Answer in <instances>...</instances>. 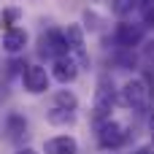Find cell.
<instances>
[{"instance_id": "obj_1", "label": "cell", "mask_w": 154, "mask_h": 154, "mask_svg": "<svg viewBox=\"0 0 154 154\" xmlns=\"http://www.w3.org/2000/svg\"><path fill=\"white\" fill-rule=\"evenodd\" d=\"M127 138H130V130H127L125 125L114 122V119H106V122L97 125V143H100V149H106V152H114V149L125 146Z\"/></svg>"}, {"instance_id": "obj_2", "label": "cell", "mask_w": 154, "mask_h": 154, "mask_svg": "<svg viewBox=\"0 0 154 154\" xmlns=\"http://www.w3.org/2000/svg\"><path fill=\"white\" fill-rule=\"evenodd\" d=\"M114 103H116L114 84H111L108 76H103V79L97 81V89H95V114H92V119H95L97 125L106 122V119H111V108H114Z\"/></svg>"}, {"instance_id": "obj_3", "label": "cell", "mask_w": 154, "mask_h": 154, "mask_svg": "<svg viewBox=\"0 0 154 154\" xmlns=\"http://www.w3.org/2000/svg\"><path fill=\"white\" fill-rule=\"evenodd\" d=\"M149 92H152V89L146 87V81H143V79H133V81H127V84L122 87L119 103H122V106H127V108H135V111H141V108H146Z\"/></svg>"}, {"instance_id": "obj_4", "label": "cell", "mask_w": 154, "mask_h": 154, "mask_svg": "<svg viewBox=\"0 0 154 154\" xmlns=\"http://www.w3.org/2000/svg\"><path fill=\"white\" fill-rule=\"evenodd\" d=\"M22 81H24V89L30 95H41V92L49 89V73L41 65H27L24 73H22Z\"/></svg>"}, {"instance_id": "obj_5", "label": "cell", "mask_w": 154, "mask_h": 154, "mask_svg": "<svg viewBox=\"0 0 154 154\" xmlns=\"http://www.w3.org/2000/svg\"><path fill=\"white\" fill-rule=\"evenodd\" d=\"M38 51L46 54V57H65V54H68L65 32H60V30H49V32H43V35H41V49H38Z\"/></svg>"}, {"instance_id": "obj_6", "label": "cell", "mask_w": 154, "mask_h": 154, "mask_svg": "<svg viewBox=\"0 0 154 154\" xmlns=\"http://www.w3.org/2000/svg\"><path fill=\"white\" fill-rule=\"evenodd\" d=\"M116 43L122 49H135L141 41H143V24H130V22H119L116 24V32H114Z\"/></svg>"}, {"instance_id": "obj_7", "label": "cell", "mask_w": 154, "mask_h": 154, "mask_svg": "<svg viewBox=\"0 0 154 154\" xmlns=\"http://www.w3.org/2000/svg\"><path fill=\"white\" fill-rule=\"evenodd\" d=\"M65 41H68V51H73V54L79 57V65H81V68H89V54H87V49H84V32H81L79 24H68Z\"/></svg>"}, {"instance_id": "obj_8", "label": "cell", "mask_w": 154, "mask_h": 154, "mask_svg": "<svg viewBox=\"0 0 154 154\" xmlns=\"http://www.w3.org/2000/svg\"><path fill=\"white\" fill-rule=\"evenodd\" d=\"M51 76H54L60 84H70V81H76V76H79V65H76L68 54H65V57H54Z\"/></svg>"}, {"instance_id": "obj_9", "label": "cell", "mask_w": 154, "mask_h": 154, "mask_svg": "<svg viewBox=\"0 0 154 154\" xmlns=\"http://www.w3.org/2000/svg\"><path fill=\"white\" fill-rule=\"evenodd\" d=\"M24 46H27V32L19 30V27H8L5 35H3V49L8 54H19Z\"/></svg>"}, {"instance_id": "obj_10", "label": "cell", "mask_w": 154, "mask_h": 154, "mask_svg": "<svg viewBox=\"0 0 154 154\" xmlns=\"http://www.w3.org/2000/svg\"><path fill=\"white\" fill-rule=\"evenodd\" d=\"M46 154H79V143L70 135H60V138H49L46 141Z\"/></svg>"}, {"instance_id": "obj_11", "label": "cell", "mask_w": 154, "mask_h": 154, "mask_svg": "<svg viewBox=\"0 0 154 154\" xmlns=\"http://www.w3.org/2000/svg\"><path fill=\"white\" fill-rule=\"evenodd\" d=\"M46 122L54 127H65L76 122V108H65V106H54L51 111H46Z\"/></svg>"}, {"instance_id": "obj_12", "label": "cell", "mask_w": 154, "mask_h": 154, "mask_svg": "<svg viewBox=\"0 0 154 154\" xmlns=\"http://www.w3.org/2000/svg\"><path fill=\"white\" fill-rule=\"evenodd\" d=\"M5 133H8V141L22 143V141L27 138V122H24V116L11 114V116H8V122H5Z\"/></svg>"}, {"instance_id": "obj_13", "label": "cell", "mask_w": 154, "mask_h": 154, "mask_svg": "<svg viewBox=\"0 0 154 154\" xmlns=\"http://www.w3.org/2000/svg\"><path fill=\"white\" fill-rule=\"evenodd\" d=\"M138 3H141V0H114V3H111V11H114L119 19H125V16H130V14L138 8Z\"/></svg>"}, {"instance_id": "obj_14", "label": "cell", "mask_w": 154, "mask_h": 154, "mask_svg": "<svg viewBox=\"0 0 154 154\" xmlns=\"http://www.w3.org/2000/svg\"><path fill=\"white\" fill-rule=\"evenodd\" d=\"M138 8L143 11V27H154V0H141Z\"/></svg>"}, {"instance_id": "obj_15", "label": "cell", "mask_w": 154, "mask_h": 154, "mask_svg": "<svg viewBox=\"0 0 154 154\" xmlns=\"http://www.w3.org/2000/svg\"><path fill=\"white\" fill-rule=\"evenodd\" d=\"M57 106H65V108H76L79 106V100H76V95L73 92H57Z\"/></svg>"}, {"instance_id": "obj_16", "label": "cell", "mask_w": 154, "mask_h": 154, "mask_svg": "<svg viewBox=\"0 0 154 154\" xmlns=\"http://www.w3.org/2000/svg\"><path fill=\"white\" fill-rule=\"evenodd\" d=\"M16 16H19V11H16V8H11V11H5V22H14Z\"/></svg>"}, {"instance_id": "obj_17", "label": "cell", "mask_w": 154, "mask_h": 154, "mask_svg": "<svg viewBox=\"0 0 154 154\" xmlns=\"http://www.w3.org/2000/svg\"><path fill=\"white\" fill-rule=\"evenodd\" d=\"M133 154H154V146H141V149H135Z\"/></svg>"}, {"instance_id": "obj_18", "label": "cell", "mask_w": 154, "mask_h": 154, "mask_svg": "<svg viewBox=\"0 0 154 154\" xmlns=\"http://www.w3.org/2000/svg\"><path fill=\"white\" fill-rule=\"evenodd\" d=\"M149 133H152V146H154V111H152V116H149Z\"/></svg>"}, {"instance_id": "obj_19", "label": "cell", "mask_w": 154, "mask_h": 154, "mask_svg": "<svg viewBox=\"0 0 154 154\" xmlns=\"http://www.w3.org/2000/svg\"><path fill=\"white\" fill-rule=\"evenodd\" d=\"M16 154H38V152H35V149H19Z\"/></svg>"}]
</instances>
